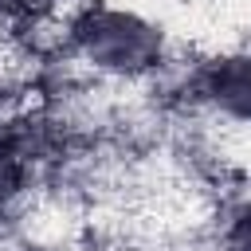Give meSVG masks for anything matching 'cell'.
<instances>
[{"label":"cell","instance_id":"cell-1","mask_svg":"<svg viewBox=\"0 0 251 251\" xmlns=\"http://www.w3.org/2000/svg\"><path fill=\"white\" fill-rule=\"evenodd\" d=\"M59 51L98 86L141 90L173 71L176 43L137 0H82L59 24Z\"/></svg>","mask_w":251,"mask_h":251},{"label":"cell","instance_id":"cell-2","mask_svg":"<svg viewBox=\"0 0 251 251\" xmlns=\"http://www.w3.org/2000/svg\"><path fill=\"white\" fill-rule=\"evenodd\" d=\"M188 114L251 126V43L220 47L184 71Z\"/></svg>","mask_w":251,"mask_h":251},{"label":"cell","instance_id":"cell-3","mask_svg":"<svg viewBox=\"0 0 251 251\" xmlns=\"http://www.w3.org/2000/svg\"><path fill=\"white\" fill-rule=\"evenodd\" d=\"M31 133L16 118L0 114V224H8L31 188Z\"/></svg>","mask_w":251,"mask_h":251},{"label":"cell","instance_id":"cell-4","mask_svg":"<svg viewBox=\"0 0 251 251\" xmlns=\"http://www.w3.org/2000/svg\"><path fill=\"white\" fill-rule=\"evenodd\" d=\"M78 4L82 0H0V27H59Z\"/></svg>","mask_w":251,"mask_h":251},{"label":"cell","instance_id":"cell-5","mask_svg":"<svg viewBox=\"0 0 251 251\" xmlns=\"http://www.w3.org/2000/svg\"><path fill=\"white\" fill-rule=\"evenodd\" d=\"M220 251H251V188H243L220 216Z\"/></svg>","mask_w":251,"mask_h":251}]
</instances>
